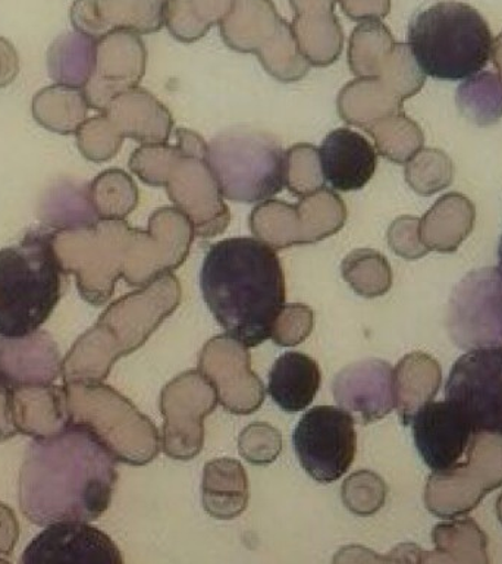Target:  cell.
I'll use <instances>...</instances> for the list:
<instances>
[{
    "instance_id": "7c38bea8",
    "label": "cell",
    "mask_w": 502,
    "mask_h": 564,
    "mask_svg": "<svg viewBox=\"0 0 502 564\" xmlns=\"http://www.w3.org/2000/svg\"><path fill=\"white\" fill-rule=\"evenodd\" d=\"M347 210L341 197L330 189L308 194L298 205L268 200L250 216V228L273 249L317 242L339 231Z\"/></svg>"
},
{
    "instance_id": "9f6ffc18",
    "label": "cell",
    "mask_w": 502,
    "mask_h": 564,
    "mask_svg": "<svg viewBox=\"0 0 502 564\" xmlns=\"http://www.w3.org/2000/svg\"><path fill=\"white\" fill-rule=\"evenodd\" d=\"M365 558L363 562H372V558H370V554H372V551L364 550ZM374 562H385V557H376V555H373Z\"/></svg>"
},
{
    "instance_id": "cb8c5ba5",
    "label": "cell",
    "mask_w": 502,
    "mask_h": 564,
    "mask_svg": "<svg viewBox=\"0 0 502 564\" xmlns=\"http://www.w3.org/2000/svg\"><path fill=\"white\" fill-rule=\"evenodd\" d=\"M325 181L338 192H356L372 180L378 153L359 132L338 128L326 135L319 149Z\"/></svg>"
},
{
    "instance_id": "52a82bcc",
    "label": "cell",
    "mask_w": 502,
    "mask_h": 564,
    "mask_svg": "<svg viewBox=\"0 0 502 564\" xmlns=\"http://www.w3.org/2000/svg\"><path fill=\"white\" fill-rule=\"evenodd\" d=\"M207 163L228 200L268 202L286 185L288 154L266 131L240 127L220 132L207 144Z\"/></svg>"
},
{
    "instance_id": "e575fe53",
    "label": "cell",
    "mask_w": 502,
    "mask_h": 564,
    "mask_svg": "<svg viewBox=\"0 0 502 564\" xmlns=\"http://www.w3.org/2000/svg\"><path fill=\"white\" fill-rule=\"evenodd\" d=\"M339 99L359 100V104H338L343 121L368 128L388 115L403 110V100L392 93L381 78H363L343 88Z\"/></svg>"
},
{
    "instance_id": "f5cc1de1",
    "label": "cell",
    "mask_w": 502,
    "mask_h": 564,
    "mask_svg": "<svg viewBox=\"0 0 502 564\" xmlns=\"http://www.w3.org/2000/svg\"><path fill=\"white\" fill-rule=\"evenodd\" d=\"M20 70V59L12 44L0 37V88L7 87L15 79Z\"/></svg>"
},
{
    "instance_id": "7a4b0ae2",
    "label": "cell",
    "mask_w": 502,
    "mask_h": 564,
    "mask_svg": "<svg viewBox=\"0 0 502 564\" xmlns=\"http://www.w3.org/2000/svg\"><path fill=\"white\" fill-rule=\"evenodd\" d=\"M203 299L229 337L245 347L271 338L285 306V276L275 249L260 238L210 246L200 272Z\"/></svg>"
},
{
    "instance_id": "ffe728a7",
    "label": "cell",
    "mask_w": 502,
    "mask_h": 564,
    "mask_svg": "<svg viewBox=\"0 0 502 564\" xmlns=\"http://www.w3.org/2000/svg\"><path fill=\"white\" fill-rule=\"evenodd\" d=\"M412 426L417 452L432 471L457 465L474 434L466 414L447 399L427 403L414 416Z\"/></svg>"
},
{
    "instance_id": "db71d44e",
    "label": "cell",
    "mask_w": 502,
    "mask_h": 564,
    "mask_svg": "<svg viewBox=\"0 0 502 564\" xmlns=\"http://www.w3.org/2000/svg\"><path fill=\"white\" fill-rule=\"evenodd\" d=\"M17 434L12 416V390L0 387V441L13 438Z\"/></svg>"
},
{
    "instance_id": "5b68a950",
    "label": "cell",
    "mask_w": 502,
    "mask_h": 564,
    "mask_svg": "<svg viewBox=\"0 0 502 564\" xmlns=\"http://www.w3.org/2000/svg\"><path fill=\"white\" fill-rule=\"evenodd\" d=\"M408 47L423 73L458 82L479 74L491 61L492 31L478 9L445 0L414 15Z\"/></svg>"
},
{
    "instance_id": "816d5d0a",
    "label": "cell",
    "mask_w": 502,
    "mask_h": 564,
    "mask_svg": "<svg viewBox=\"0 0 502 564\" xmlns=\"http://www.w3.org/2000/svg\"><path fill=\"white\" fill-rule=\"evenodd\" d=\"M20 527L13 511L0 502V554L9 555L15 549Z\"/></svg>"
},
{
    "instance_id": "44dd1931",
    "label": "cell",
    "mask_w": 502,
    "mask_h": 564,
    "mask_svg": "<svg viewBox=\"0 0 502 564\" xmlns=\"http://www.w3.org/2000/svg\"><path fill=\"white\" fill-rule=\"evenodd\" d=\"M332 392L339 408L354 422L381 421L395 409L394 369L381 359L357 361L335 377Z\"/></svg>"
},
{
    "instance_id": "11a10c76",
    "label": "cell",
    "mask_w": 502,
    "mask_h": 564,
    "mask_svg": "<svg viewBox=\"0 0 502 564\" xmlns=\"http://www.w3.org/2000/svg\"><path fill=\"white\" fill-rule=\"evenodd\" d=\"M491 59L498 73H500V77L502 79V33L498 35L495 40H493L492 55Z\"/></svg>"
},
{
    "instance_id": "603a6c76",
    "label": "cell",
    "mask_w": 502,
    "mask_h": 564,
    "mask_svg": "<svg viewBox=\"0 0 502 564\" xmlns=\"http://www.w3.org/2000/svg\"><path fill=\"white\" fill-rule=\"evenodd\" d=\"M64 375L59 346L46 330L25 337L0 335V387L53 383Z\"/></svg>"
},
{
    "instance_id": "74e56055",
    "label": "cell",
    "mask_w": 502,
    "mask_h": 564,
    "mask_svg": "<svg viewBox=\"0 0 502 564\" xmlns=\"http://www.w3.org/2000/svg\"><path fill=\"white\" fill-rule=\"evenodd\" d=\"M458 110L478 127H491L502 118V79L493 73L471 75L456 95Z\"/></svg>"
},
{
    "instance_id": "ee69618b",
    "label": "cell",
    "mask_w": 502,
    "mask_h": 564,
    "mask_svg": "<svg viewBox=\"0 0 502 564\" xmlns=\"http://www.w3.org/2000/svg\"><path fill=\"white\" fill-rule=\"evenodd\" d=\"M288 154L286 187L295 196H308L325 188V176L320 167L319 149L312 144H297Z\"/></svg>"
},
{
    "instance_id": "ac0fdd59",
    "label": "cell",
    "mask_w": 502,
    "mask_h": 564,
    "mask_svg": "<svg viewBox=\"0 0 502 564\" xmlns=\"http://www.w3.org/2000/svg\"><path fill=\"white\" fill-rule=\"evenodd\" d=\"M145 57L143 42L131 31L97 40L95 73L83 88L88 108L105 110L114 97L134 88L143 77Z\"/></svg>"
},
{
    "instance_id": "4316f807",
    "label": "cell",
    "mask_w": 502,
    "mask_h": 564,
    "mask_svg": "<svg viewBox=\"0 0 502 564\" xmlns=\"http://www.w3.org/2000/svg\"><path fill=\"white\" fill-rule=\"evenodd\" d=\"M440 382V365L426 352H410L399 361L394 369V400L403 425H412L421 409L434 401Z\"/></svg>"
},
{
    "instance_id": "d6986e66",
    "label": "cell",
    "mask_w": 502,
    "mask_h": 564,
    "mask_svg": "<svg viewBox=\"0 0 502 564\" xmlns=\"http://www.w3.org/2000/svg\"><path fill=\"white\" fill-rule=\"evenodd\" d=\"M20 563L122 564L121 551L100 529L86 522L48 524L40 532Z\"/></svg>"
},
{
    "instance_id": "9a60e30c",
    "label": "cell",
    "mask_w": 502,
    "mask_h": 564,
    "mask_svg": "<svg viewBox=\"0 0 502 564\" xmlns=\"http://www.w3.org/2000/svg\"><path fill=\"white\" fill-rule=\"evenodd\" d=\"M220 33L233 51L258 53L269 74L275 75V55L308 73V62L298 51L293 29L271 0H233L231 12L220 22Z\"/></svg>"
},
{
    "instance_id": "9c48e42d",
    "label": "cell",
    "mask_w": 502,
    "mask_h": 564,
    "mask_svg": "<svg viewBox=\"0 0 502 564\" xmlns=\"http://www.w3.org/2000/svg\"><path fill=\"white\" fill-rule=\"evenodd\" d=\"M135 229L122 219H100L95 228L57 231L53 245L65 273L77 276L81 297L103 306L126 276Z\"/></svg>"
},
{
    "instance_id": "c3c4849f",
    "label": "cell",
    "mask_w": 502,
    "mask_h": 564,
    "mask_svg": "<svg viewBox=\"0 0 502 564\" xmlns=\"http://www.w3.org/2000/svg\"><path fill=\"white\" fill-rule=\"evenodd\" d=\"M313 311L303 303L285 304L273 326L271 338L277 346H297L312 334Z\"/></svg>"
},
{
    "instance_id": "484cf974",
    "label": "cell",
    "mask_w": 502,
    "mask_h": 564,
    "mask_svg": "<svg viewBox=\"0 0 502 564\" xmlns=\"http://www.w3.org/2000/svg\"><path fill=\"white\" fill-rule=\"evenodd\" d=\"M295 12L293 33L308 64L326 66L342 52V30L335 17L337 0H290Z\"/></svg>"
},
{
    "instance_id": "8d00e7d4",
    "label": "cell",
    "mask_w": 502,
    "mask_h": 564,
    "mask_svg": "<svg viewBox=\"0 0 502 564\" xmlns=\"http://www.w3.org/2000/svg\"><path fill=\"white\" fill-rule=\"evenodd\" d=\"M396 46L391 31L382 22L365 21L352 31L348 59L352 74L379 78Z\"/></svg>"
},
{
    "instance_id": "d6a6232c",
    "label": "cell",
    "mask_w": 502,
    "mask_h": 564,
    "mask_svg": "<svg viewBox=\"0 0 502 564\" xmlns=\"http://www.w3.org/2000/svg\"><path fill=\"white\" fill-rule=\"evenodd\" d=\"M434 563L488 564V538L471 519H449L432 532Z\"/></svg>"
},
{
    "instance_id": "1f68e13d",
    "label": "cell",
    "mask_w": 502,
    "mask_h": 564,
    "mask_svg": "<svg viewBox=\"0 0 502 564\" xmlns=\"http://www.w3.org/2000/svg\"><path fill=\"white\" fill-rule=\"evenodd\" d=\"M96 52L97 40L90 35L79 31L61 35L48 47V75L57 84L84 88L95 73Z\"/></svg>"
},
{
    "instance_id": "ab89813d",
    "label": "cell",
    "mask_w": 502,
    "mask_h": 564,
    "mask_svg": "<svg viewBox=\"0 0 502 564\" xmlns=\"http://www.w3.org/2000/svg\"><path fill=\"white\" fill-rule=\"evenodd\" d=\"M343 280L363 297H379L392 285V271L385 256L372 249L351 251L342 262Z\"/></svg>"
},
{
    "instance_id": "f35d334b",
    "label": "cell",
    "mask_w": 502,
    "mask_h": 564,
    "mask_svg": "<svg viewBox=\"0 0 502 564\" xmlns=\"http://www.w3.org/2000/svg\"><path fill=\"white\" fill-rule=\"evenodd\" d=\"M364 131L373 137L379 153L395 163H407L425 143L421 127L404 110L379 119Z\"/></svg>"
},
{
    "instance_id": "f907efd6",
    "label": "cell",
    "mask_w": 502,
    "mask_h": 564,
    "mask_svg": "<svg viewBox=\"0 0 502 564\" xmlns=\"http://www.w3.org/2000/svg\"><path fill=\"white\" fill-rule=\"evenodd\" d=\"M343 12L354 21H378L391 11V0H341Z\"/></svg>"
},
{
    "instance_id": "f546056e",
    "label": "cell",
    "mask_w": 502,
    "mask_h": 564,
    "mask_svg": "<svg viewBox=\"0 0 502 564\" xmlns=\"http://www.w3.org/2000/svg\"><path fill=\"white\" fill-rule=\"evenodd\" d=\"M203 507L211 518L231 520L245 510L249 479L244 467L233 458H216L203 471Z\"/></svg>"
},
{
    "instance_id": "7bdbcfd3",
    "label": "cell",
    "mask_w": 502,
    "mask_h": 564,
    "mask_svg": "<svg viewBox=\"0 0 502 564\" xmlns=\"http://www.w3.org/2000/svg\"><path fill=\"white\" fill-rule=\"evenodd\" d=\"M342 501L347 509L359 516L381 510L386 500V484L372 470H359L342 484Z\"/></svg>"
},
{
    "instance_id": "836d02e7",
    "label": "cell",
    "mask_w": 502,
    "mask_h": 564,
    "mask_svg": "<svg viewBox=\"0 0 502 564\" xmlns=\"http://www.w3.org/2000/svg\"><path fill=\"white\" fill-rule=\"evenodd\" d=\"M88 104L83 88L55 86L43 88L33 99L35 121L57 134H77L86 122Z\"/></svg>"
},
{
    "instance_id": "4dcf8cb0",
    "label": "cell",
    "mask_w": 502,
    "mask_h": 564,
    "mask_svg": "<svg viewBox=\"0 0 502 564\" xmlns=\"http://www.w3.org/2000/svg\"><path fill=\"white\" fill-rule=\"evenodd\" d=\"M39 219L56 231L95 228L100 216L92 206L90 185L56 181L40 198Z\"/></svg>"
},
{
    "instance_id": "4fadbf2b",
    "label": "cell",
    "mask_w": 502,
    "mask_h": 564,
    "mask_svg": "<svg viewBox=\"0 0 502 564\" xmlns=\"http://www.w3.org/2000/svg\"><path fill=\"white\" fill-rule=\"evenodd\" d=\"M293 443L299 465L321 484L335 482L350 469L356 456L354 419L341 408L317 405L295 426Z\"/></svg>"
},
{
    "instance_id": "e0dca14e",
    "label": "cell",
    "mask_w": 502,
    "mask_h": 564,
    "mask_svg": "<svg viewBox=\"0 0 502 564\" xmlns=\"http://www.w3.org/2000/svg\"><path fill=\"white\" fill-rule=\"evenodd\" d=\"M247 348L228 334L216 335L198 357V370L214 386L219 403L233 414L254 413L264 401V386L251 369Z\"/></svg>"
},
{
    "instance_id": "f1b7e54d",
    "label": "cell",
    "mask_w": 502,
    "mask_h": 564,
    "mask_svg": "<svg viewBox=\"0 0 502 564\" xmlns=\"http://www.w3.org/2000/svg\"><path fill=\"white\" fill-rule=\"evenodd\" d=\"M320 369L316 360L299 351L277 357L269 373L268 391L286 413H298L315 400L320 387Z\"/></svg>"
},
{
    "instance_id": "ba28073f",
    "label": "cell",
    "mask_w": 502,
    "mask_h": 564,
    "mask_svg": "<svg viewBox=\"0 0 502 564\" xmlns=\"http://www.w3.org/2000/svg\"><path fill=\"white\" fill-rule=\"evenodd\" d=\"M178 144H161L170 171L150 163L132 161L130 167L145 184L165 172L178 176L181 183H167L172 202L192 223L194 236L210 238L223 232L229 225V209L225 206L214 172L207 163V144L201 137L188 130L176 131Z\"/></svg>"
},
{
    "instance_id": "2e32d148",
    "label": "cell",
    "mask_w": 502,
    "mask_h": 564,
    "mask_svg": "<svg viewBox=\"0 0 502 564\" xmlns=\"http://www.w3.org/2000/svg\"><path fill=\"white\" fill-rule=\"evenodd\" d=\"M444 394L460 408L474 431L502 434V347L462 355L449 372Z\"/></svg>"
},
{
    "instance_id": "83f0119b",
    "label": "cell",
    "mask_w": 502,
    "mask_h": 564,
    "mask_svg": "<svg viewBox=\"0 0 502 564\" xmlns=\"http://www.w3.org/2000/svg\"><path fill=\"white\" fill-rule=\"evenodd\" d=\"M476 209L469 197L448 193L421 219V237L427 250L454 253L474 228Z\"/></svg>"
},
{
    "instance_id": "60d3db41",
    "label": "cell",
    "mask_w": 502,
    "mask_h": 564,
    "mask_svg": "<svg viewBox=\"0 0 502 564\" xmlns=\"http://www.w3.org/2000/svg\"><path fill=\"white\" fill-rule=\"evenodd\" d=\"M92 206L100 219H122L139 200V192L123 171L109 170L97 176L90 185Z\"/></svg>"
},
{
    "instance_id": "7402d4cb",
    "label": "cell",
    "mask_w": 502,
    "mask_h": 564,
    "mask_svg": "<svg viewBox=\"0 0 502 564\" xmlns=\"http://www.w3.org/2000/svg\"><path fill=\"white\" fill-rule=\"evenodd\" d=\"M166 0H75L70 21L79 33L99 40L113 31L149 34L162 29Z\"/></svg>"
},
{
    "instance_id": "b9f144b4",
    "label": "cell",
    "mask_w": 502,
    "mask_h": 564,
    "mask_svg": "<svg viewBox=\"0 0 502 564\" xmlns=\"http://www.w3.org/2000/svg\"><path fill=\"white\" fill-rule=\"evenodd\" d=\"M454 163L438 149H421L405 166V180L422 196H432L454 181Z\"/></svg>"
},
{
    "instance_id": "d4e9b609",
    "label": "cell",
    "mask_w": 502,
    "mask_h": 564,
    "mask_svg": "<svg viewBox=\"0 0 502 564\" xmlns=\"http://www.w3.org/2000/svg\"><path fill=\"white\" fill-rule=\"evenodd\" d=\"M12 416L18 434L34 440L59 435L69 426L66 386L31 383L13 388Z\"/></svg>"
},
{
    "instance_id": "6f0895ef",
    "label": "cell",
    "mask_w": 502,
    "mask_h": 564,
    "mask_svg": "<svg viewBox=\"0 0 502 564\" xmlns=\"http://www.w3.org/2000/svg\"><path fill=\"white\" fill-rule=\"evenodd\" d=\"M496 514H498V519H500V522L502 524V494L500 497H498V500H496Z\"/></svg>"
},
{
    "instance_id": "681fc988",
    "label": "cell",
    "mask_w": 502,
    "mask_h": 564,
    "mask_svg": "<svg viewBox=\"0 0 502 564\" xmlns=\"http://www.w3.org/2000/svg\"><path fill=\"white\" fill-rule=\"evenodd\" d=\"M388 242L395 254L405 260H417L429 253L421 237V218L401 216L388 229Z\"/></svg>"
},
{
    "instance_id": "3957f363",
    "label": "cell",
    "mask_w": 502,
    "mask_h": 564,
    "mask_svg": "<svg viewBox=\"0 0 502 564\" xmlns=\"http://www.w3.org/2000/svg\"><path fill=\"white\" fill-rule=\"evenodd\" d=\"M179 300L178 280L165 273L143 290L123 295L110 304L97 324L77 339L65 357L64 381H103L114 361L143 346L178 307Z\"/></svg>"
},
{
    "instance_id": "5bb4252c",
    "label": "cell",
    "mask_w": 502,
    "mask_h": 564,
    "mask_svg": "<svg viewBox=\"0 0 502 564\" xmlns=\"http://www.w3.org/2000/svg\"><path fill=\"white\" fill-rule=\"evenodd\" d=\"M219 403L214 386L200 370H187L172 379L162 390V448L175 460H189L205 443L203 419Z\"/></svg>"
},
{
    "instance_id": "f6af8a7d",
    "label": "cell",
    "mask_w": 502,
    "mask_h": 564,
    "mask_svg": "<svg viewBox=\"0 0 502 564\" xmlns=\"http://www.w3.org/2000/svg\"><path fill=\"white\" fill-rule=\"evenodd\" d=\"M379 78L403 101L421 91L426 83V74L414 59L408 44L404 43H396L394 53Z\"/></svg>"
},
{
    "instance_id": "bcb514c9",
    "label": "cell",
    "mask_w": 502,
    "mask_h": 564,
    "mask_svg": "<svg viewBox=\"0 0 502 564\" xmlns=\"http://www.w3.org/2000/svg\"><path fill=\"white\" fill-rule=\"evenodd\" d=\"M122 140L106 115L88 119L77 131L79 152L92 162H103L113 158L119 145L123 143Z\"/></svg>"
},
{
    "instance_id": "30bf717a",
    "label": "cell",
    "mask_w": 502,
    "mask_h": 564,
    "mask_svg": "<svg viewBox=\"0 0 502 564\" xmlns=\"http://www.w3.org/2000/svg\"><path fill=\"white\" fill-rule=\"evenodd\" d=\"M502 485V434L474 431L466 460L427 479L425 505L439 519L461 518Z\"/></svg>"
},
{
    "instance_id": "7dc6e473",
    "label": "cell",
    "mask_w": 502,
    "mask_h": 564,
    "mask_svg": "<svg viewBox=\"0 0 502 564\" xmlns=\"http://www.w3.org/2000/svg\"><path fill=\"white\" fill-rule=\"evenodd\" d=\"M238 452L251 465H269L275 462L282 452L281 432L269 423H251L241 432Z\"/></svg>"
},
{
    "instance_id": "8992f818",
    "label": "cell",
    "mask_w": 502,
    "mask_h": 564,
    "mask_svg": "<svg viewBox=\"0 0 502 564\" xmlns=\"http://www.w3.org/2000/svg\"><path fill=\"white\" fill-rule=\"evenodd\" d=\"M65 386L69 425L86 427L118 462L143 466L161 452L157 427L114 388L83 379Z\"/></svg>"
},
{
    "instance_id": "8fae6325",
    "label": "cell",
    "mask_w": 502,
    "mask_h": 564,
    "mask_svg": "<svg viewBox=\"0 0 502 564\" xmlns=\"http://www.w3.org/2000/svg\"><path fill=\"white\" fill-rule=\"evenodd\" d=\"M445 326L451 341L461 350L502 347L500 269H476L454 286Z\"/></svg>"
},
{
    "instance_id": "680465c9",
    "label": "cell",
    "mask_w": 502,
    "mask_h": 564,
    "mask_svg": "<svg viewBox=\"0 0 502 564\" xmlns=\"http://www.w3.org/2000/svg\"><path fill=\"white\" fill-rule=\"evenodd\" d=\"M498 269L502 273V237L500 240V246H498Z\"/></svg>"
},
{
    "instance_id": "277c9868",
    "label": "cell",
    "mask_w": 502,
    "mask_h": 564,
    "mask_svg": "<svg viewBox=\"0 0 502 564\" xmlns=\"http://www.w3.org/2000/svg\"><path fill=\"white\" fill-rule=\"evenodd\" d=\"M53 237L48 229H31L15 246L0 250V335L35 333L59 303L65 271Z\"/></svg>"
},
{
    "instance_id": "d590c367",
    "label": "cell",
    "mask_w": 502,
    "mask_h": 564,
    "mask_svg": "<svg viewBox=\"0 0 502 564\" xmlns=\"http://www.w3.org/2000/svg\"><path fill=\"white\" fill-rule=\"evenodd\" d=\"M232 3L233 0H166L167 30L179 42H196L211 25L225 20Z\"/></svg>"
},
{
    "instance_id": "6da1fadb",
    "label": "cell",
    "mask_w": 502,
    "mask_h": 564,
    "mask_svg": "<svg viewBox=\"0 0 502 564\" xmlns=\"http://www.w3.org/2000/svg\"><path fill=\"white\" fill-rule=\"evenodd\" d=\"M117 458L86 427L34 440L20 471L22 514L37 527L92 522L112 502Z\"/></svg>"
}]
</instances>
